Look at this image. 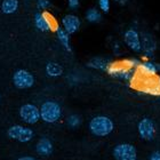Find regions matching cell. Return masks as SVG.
Segmentation results:
<instances>
[{
	"mask_svg": "<svg viewBox=\"0 0 160 160\" xmlns=\"http://www.w3.org/2000/svg\"><path fill=\"white\" fill-rule=\"evenodd\" d=\"M98 6H100L101 10L103 13H108L110 10V6H111L110 0H98Z\"/></svg>",
	"mask_w": 160,
	"mask_h": 160,
	"instance_id": "44dd1931",
	"label": "cell"
},
{
	"mask_svg": "<svg viewBox=\"0 0 160 160\" xmlns=\"http://www.w3.org/2000/svg\"><path fill=\"white\" fill-rule=\"evenodd\" d=\"M34 24H36V28H37L38 30L42 31V32L49 31L48 25H47L46 20H45L42 13H37L36 15H34Z\"/></svg>",
	"mask_w": 160,
	"mask_h": 160,
	"instance_id": "d6986e66",
	"label": "cell"
},
{
	"mask_svg": "<svg viewBox=\"0 0 160 160\" xmlns=\"http://www.w3.org/2000/svg\"><path fill=\"white\" fill-rule=\"evenodd\" d=\"M117 3H119V5H125V3H127L129 0H114Z\"/></svg>",
	"mask_w": 160,
	"mask_h": 160,
	"instance_id": "484cf974",
	"label": "cell"
},
{
	"mask_svg": "<svg viewBox=\"0 0 160 160\" xmlns=\"http://www.w3.org/2000/svg\"><path fill=\"white\" fill-rule=\"evenodd\" d=\"M158 69H160V65H158Z\"/></svg>",
	"mask_w": 160,
	"mask_h": 160,
	"instance_id": "83f0119b",
	"label": "cell"
},
{
	"mask_svg": "<svg viewBox=\"0 0 160 160\" xmlns=\"http://www.w3.org/2000/svg\"><path fill=\"white\" fill-rule=\"evenodd\" d=\"M20 117L24 122L36 123L40 119V109L33 104H24L20 109Z\"/></svg>",
	"mask_w": 160,
	"mask_h": 160,
	"instance_id": "5b68a950",
	"label": "cell"
},
{
	"mask_svg": "<svg viewBox=\"0 0 160 160\" xmlns=\"http://www.w3.org/2000/svg\"><path fill=\"white\" fill-rule=\"evenodd\" d=\"M150 160H160V152H159V151L154 152V153L151 156Z\"/></svg>",
	"mask_w": 160,
	"mask_h": 160,
	"instance_id": "d4e9b609",
	"label": "cell"
},
{
	"mask_svg": "<svg viewBox=\"0 0 160 160\" xmlns=\"http://www.w3.org/2000/svg\"><path fill=\"white\" fill-rule=\"evenodd\" d=\"M14 85L20 89H27L33 86L34 78L33 76L27 70H18L15 72L13 77Z\"/></svg>",
	"mask_w": 160,
	"mask_h": 160,
	"instance_id": "8992f818",
	"label": "cell"
},
{
	"mask_svg": "<svg viewBox=\"0 0 160 160\" xmlns=\"http://www.w3.org/2000/svg\"><path fill=\"white\" fill-rule=\"evenodd\" d=\"M138 133H140V136L144 140H152L154 136V133H156L153 121L149 118H144V119L141 120L140 123H138Z\"/></svg>",
	"mask_w": 160,
	"mask_h": 160,
	"instance_id": "30bf717a",
	"label": "cell"
},
{
	"mask_svg": "<svg viewBox=\"0 0 160 160\" xmlns=\"http://www.w3.org/2000/svg\"><path fill=\"white\" fill-rule=\"evenodd\" d=\"M8 136L18 142H29V141L33 137V132L32 129L28 128V127L20 126V125H15L12 126L7 132Z\"/></svg>",
	"mask_w": 160,
	"mask_h": 160,
	"instance_id": "277c9868",
	"label": "cell"
},
{
	"mask_svg": "<svg viewBox=\"0 0 160 160\" xmlns=\"http://www.w3.org/2000/svg\"><path fill=\"white\" fill-rule=\"evenodd\" d=\"M42 15H43V17H45V20H46V23H47V25H48L49 31L56 32V31L58 30L60 25H58V22H57V20L54 17L53 14H50L49 12H47V10H43Z\"/></svg>",
	"mask_w": 160,
	"mask_h": 160,
	"instance_id": "2e32d148",
	"label": "cell"
},
{
	"mask_svg": "<svg viewBox=\"0 0 160 160\" xmlns=\"http://www.w3.org/2000/svg\"><path fill=\"white\" fill-rule=\"evenodd\" d=\"M61 107L54 101H47L40 108V118L48 123L56 122L61 118Z\"/></svg>",
	"mask_w": 160,
	"mask_h": 160,
	"instance_id": "3957f363",
	"label": "cell"
},
{
	"mask_svg": "<svg viewBox=\"0 0 160 160\" xmlns=\"http://www.w3.org/2000/svg\"><path fill=\"white\" fill-rule=\"evenodd\" d=\"M80 25H81V22L77 15L68 14L62 18V27L69 34L76 33L80 29Z\"/></svg>",
	"mask_w": 160,
	"mask_h": 160,
	"instance_id": "8fae6325",
	"label": "cell"
},
{
	"mask_svg": "<svg viewBox=\"0 0 160 160\" xmlns=\"http://www.w3.org/2000/svg\"><path fill=\"white\" fill-rule=\"evenodd\" d=\"M17 160H36V159L32 157H22V158H18Z\"/></svg>",
	"mask_w": 160,
	"mask_h": 160,
	"instance_id": "4316f807",
	"label": "cell"
},
{
	"mask_svg": "<svg viewBox=\"0 0 160 160\" xmlns=\"http://www.w3.org/2000/svg\"><path fill=\"white\" fill-rule=\"evenodd\" d=\"M68 123H69V125H70L71 127H77V126H79L80 118L78 117V116H76V114H73V116H70V117H69V119H68Z\"/></svg>",
	"mask_w": 160,
	"mask_h": 160,
	"instance_id": "7402d4cb",
	"label": "cell"
},
{
	"mask_svg": "<svg viewBox=\"0 0 160 160\" xmlns=\"http://www.w3.org/2000/svg\"><path fill=\"white\" fill-rule=\"evenodd\" d=\"M56 36L57 39L62 43V46L68 50V52H71V45H70V34L68 33L67 31L64 30L63 28H58V30L56 31Z\"/></svg>",
	"mask_w": 160,
	"mask_h": 160,
	"instance_id": "5bb4252c",
	"label": "cell"
},
{
	"mask_svg": "<svg viewBox=\"0 0 160 160\" xmlns=\"http://www.w3.org/2000/svg\"><path fill=\"white\" fill-rule=\"evenodd\" d=\"M123 41L126 43V46L128 47L129 49L133 50V52H136V53L142 52L140 33H138L135 29H128V30L123 33Z\"/></svg>",
	"mask_w": 160,
	"mask_h": 160,
	"instance_id": "ba28073f",
	"label": "cell"
},
{
	"mask_svg": "<svg viewBox=\"0 0 160 160\" xmlns=\"http://www.w3.org/2000/svg\"><path fill=\"white\" fill-rule=\"evenodd\" d=\"M37 7L41 10H47L50 7V2L48 0H37Z\"/></svg>",
	"mask_w": 160,
	"mask_h": 160,
	"instance_id": "603a6c76",
	"label": "cell"
},
{
	"mask_svg": "<svg viewBox=\"0 0 160 160\" xmlns=\"http://www.w3.org/2000/svg\"><path fill=\"white\" fill-rule=\"evenodd\" d=\"M46 72L49 77H60L61 74L63 73V69H62L60 64L49 62L46 65Z\"/></svg>",
	"mask_w": 160,
	"mask_h": 160,
	"instance_id": "e0dca14e",
	"label": "cell"
},
{
	"mask_svg": "<svg viewBox=\"0 0 160 160\" xmlns=\"http://www.w3.org/2000/svg\"><path fill=\"white\" fill-rule=\"evenodd\" d=\"M109 62L104 58H101V57H96V58H93L90 61L88 65L90 68H94V69H98V70H107L108 67H109Z\"/></svg>",
	"mask_w": 160,
	"mask_h": 160,
	"instance_id": "ffe728a7",
	"label": "cell"
},
{
	"mask_svg": "<svg viewBox=\"0 0 160 160\" xmlns=\"http://www.w3.org/2000/svg\"><path fill=\"white\" fill-rule=\"evenodd\" d=\"M86 20L89 23H98L102 20V15H101L100 10L96 8H89L86 12Z\"/></svg>",
	"mask_w": 160,
	"mask_h": 160,
	"instance_id": "ac0fdd59",
	"label": "cell"
},
{
	"mask_svg": "<svg viewBox=\"0 0 160 160\" xmlns=\"http://www.w3.org/2000/svg\"><path fill=\"white\" fill-rule=\"evenodd\" d=\"M89 129L96 136H107L113 130V122L105 116H98L90 120Z\"/></svg>",
	"mask_w": 160,
	"mask_h": 160,
	"instance_id": "7a4b0ae2",
	"label": "cell"
},
{
	"mask_svg": "<svg viewBox=\"0 0 160 160\" xmlns=\"http://www.w3.org/2000/svg\"><path fill=\"white\" fill-rule=\"evenodd\" d=\"M79 1L80 0H68V3L71 9H77L79 7Z\"/></svg>",
	"mask_w": 160,
	"mask_h": 160,
	"instance_id": "cb8c5ba5",
	"label": "cell"
},
{
	"mask_svg": "<svg viewBox=\"0 0 160 160\" xmlns=\"http://www.w3.org/2000/svg\"><path fill=\"white\" fill-rule=\"evenodd\" d=\"M135 71L137 73L144 74V76H154L158 72V65L150 61H145V62H141Z\"/></svg>",
	"mask_w": 160,
	"mask_h": 160,
	"instance_id": "7c38bea8",
	"label": "cell"
},
{
	"mask_svg": "<svg viewBox=\"0 0 160 160\" xmlns=\"http://www.w3.org/2000/svg\"><path fill=\"white\" fill-rule=\"evenodd\" d=\"M36 151L41 156H48L53 152V144L48 138H41L36 145Z\"/></svg>",
	"mask_w": 160,
	"mask_h": 160,
	"instance_id": "4fadbf2b",
	"label": "cell"
},
{
	"mask_svg": "<svg viewBox=\"0 0 160 160\" xmlns=\"http://www.w3.org/2000/svg\"><path fill=\"white\" fill-rule=\"evenodd\" d=\"M130 86L141 93L160 96V78L157 74L154 76H144V74L134 72L130 79Z\"/></svg>",
	"mask_w": 160,
	"mask_h": 160,
	"instance_id": "6da1fadb",
	"label": "cell"
},
{
	"mask_svg": "<svg viewBox=\"0 0 160 160\" xmlns=\"http://www.w3.org/2000/svg\"><path fill=\"white\" fill-rule=\"evenodd\" d=\"M136 149L130 144H119L113 150L116 160H136Z\"/></svg>",
	"mask_w": 160,
	"mask_h": 160,
	"instance_id": "52a82bcc",
	"label": "cell"
},
{
	"mask_svg": "<svg viewBox=\"0 0 160 160\" xmlns=\"http://www.w3.org/2000/svg\"><path fill=\"white\" fill-rule=\"evenodd\" d=\"M18 8V0H3L1 3V10L5 14H14Z\"/></svg>",
	"mask_w": 160,
	"mask_h": 160,
	"instance_id": "9a60e30c",
	"label": "cell"
},
{
	"mask_svg": "<svg viewBox=\"0 0 160 160\" xmlns=\"http://www.w3.org/2000/svg\"><path fill=\"white\" fill-rule=\"evenodd\" d=\"M141 37V48L147 56H152L154 50L157 49V41L153 38V36L148 32H142L140 34Z\"/></svg>",
	"mask_w": 160,
	"mask_h": 160,
	"instance_id": "9c48e42d",
	"label": "cell"
}]
</instances>
